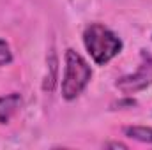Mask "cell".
Masks as SVG:
<instances>
[{"label": "cell", "instance_id": "obj_6", "mask_svg": "<svg viewBox=\"0 0 152 150\" xmlns=\"http://www.w3.org/2000/svg\"><path fill=\"white\" fill-rule=\"evenodd\" d=\"M12 60V53H11V48L5 41L0 39V66H5Z\"/></svg>", "mask_w": 152, "mask_h": 150}, {"label": "cell", "instance_id": "obj_3", "mask_svg": "<svg viewBox=\"0 0 152 150\" xmlns=\"http://www.w3.org/2000/svg\"><path fill=\"white\" fill-rule=\"evenodd\" d=\"M152 83V57L147 51H142V62L134 74L122 76L117 81V88L122 94H134L138 90L147 88Z\"/></svg>", "mask_w": 152, "mask_h": 150}, {"label": "cell", "instance_id": "obj_4", "mask_svg": "<svg viewBox=\"0 0 152 150\" xmlns=\"http://www.w3.org/2000/svg\"><path fill=\"white\" fill-rule=\"evenodd\" d=\"M21 106V97L18 94H9L0 97V124H7Z\"/></svg>", "mask_w": 152, "mask_h": 150}, {"label": "cell", "instance_id": "obj_1", "mask_svg": "<svg viewBox=\"0 0 152 150\" xmlns=\"http://www.w3.org/2000/svg\"><path fill=\"white\" fill-rule=\"evenodd\" d=\"M83 42L87 51L94 58V62L99 66H104L106 62H110L122 50V41L110 28L99 23H92L90 27H87L83 34Z\"/></svg>", "mask_w": 152, "mask_h": 150}, {"label": "cell", "instance_id": "obj_5", "mask_svg": "<svg viewBox=\"0 0 152 150\" xmlns=\"http://www.w3.org/2000/svg\"><path fill=\"white\" fill-rule=\"evenodd\" d=\"M126 136L143 141V143H152V129L151 127H143V125H133V127H126L124 129Z\"/></svg>", "mask_w": 152, "mask_h": 150}, {"label": "cell", "instance_id": "obj_2", "mask_svg": "<svg viewBox=\"0 0 152 150\" xmlns=\"http://www.w3.org/2000/svg\"><path fill=\"white\" fill-rule=\"evenodd\" d=\"M92 71L85 58L76 53L75 50L66 51V71H64V79H62V95L71 101L81 94V90L87 87L90 81Z\"/></svg>", "mask_w": 152, "mask_h": 150}, {"label": "cell", "instance_id": "obj_7", "mask_svg": "<svg viewBox=\"0 0 152 150\" xmlns=\"http://www.w3.org/2000/svg\"><path fill=\"white\" fill-rule=\"evenodd\" d=\"M106 147H113V149H126V145H124V143H110V145H106Z\"/></svg>", "mask_w": 152, "mask_h": 150}]
</instances>
